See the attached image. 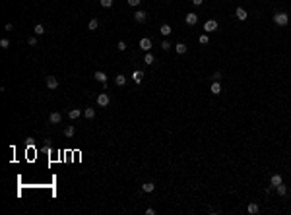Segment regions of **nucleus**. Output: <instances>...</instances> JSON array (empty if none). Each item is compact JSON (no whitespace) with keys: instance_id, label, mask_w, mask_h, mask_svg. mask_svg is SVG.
Instances as JSON below:
<instances>
[{"instance_id":"1","label":"nucleus","mask_w":291,"mask_h":215,"mask_svg":"<svg viewBox=\"0 0 291 215\" xmlns=\"http://www.w3.org/2000/svg\"><path fill=\"white\" fill-rule=\"evenodd\" d=\"M287 22H289V16L285 12H278L274 16V23L276 25H287Z\"/></svg>"},{"instance_id":"2","label":"nucleus","mask_w":291,"mask_h":215,"mask_svg":"<svg viewBox=\"0 0 291 215\" xmlns=\"http://www.w3.org/2000/svg\"><path fill=\"white\" fill-rule=\"evenodd\" d=\"M218 27H219V23L215 22V19H208V22L204 23V31H208V33H214Z\"/></svg>"},{"instance_id":"3","label":"nucleus","mask_w":291,"mask_h":215,"mask_svg":"<svg viewBox=\"0 0 291 215\" xmlns=\"http://www.w3.org/2000/svg\"><path fill=\"white\" fill-rule=\"evenodd\" d=\"M109 103H111V97L107 95V93H99L97 95V105L99 107H109Z\"/></svg>"},{"instance_id":"4","label":"nucleus","mask_w":291,"mask_h":215,"mask_svg":"<svg viewBox=\"0 0 291 215\" xmlns=\"http://www.w3.org/2000/svg\"><path fill=\"white\" fill-rule=\"evenodd\" d=\"M235 18L239 19V22H245V19L248 18L247 10H245V8H237V10H235Z\"/></svg>"},{"instance_id":"5","label":"nucleus","mask_w":291,"mask_h":215,"mask_svg":"<svg viewBox=\"0 0 291 215\" xmlns=\"http://www.w3.org/2000/svg\"><path fill=\"white\" fill-rule=\"evenodd\" d=\"M140 49H142V50H146V52H150V50H151V39L144 37V39L140 41Z\"/></svg>"},{"instance_id":"6","label":"nucleus","mask_w":291,"mask_h":215,"mask_svg":"<svg viewBox=\"0 0 291 215\" xmlns=\"http://www.w3.org/2000/svg\"><path fill=\"white\" fill-rule=\"evenodd\" d=\"M93 78H95V80H97L99 83L107 85V74H105V72H95V74H93Z\"/></svg>"},{"instance_id":"7","label":"nucleus","mask_w":291,"mask_h":215,"mask_svg":"<svg viewBox=\"0 0 291 215\" xmlns=\"http://www.w3.org/2000/svg\"><path fill=\"white\" fill-rule=\"evenodd\" d=\"M146 16H147V14L144 12V10H136V14H134V19H136L138 23H144V22H146Z\"/></svg>"},{"instance_id":"8","label":"nucleus","mask_w":291,"mask_h":215,"mask_svg":"<svg viewBox=\"0 0 291 215\" xmlns=\"http://www.w3.org/2000/svg\"><path fill=\"white\" fill-rule=\"evenodd\" d=\"M184 19H186V23H188V25H196V23H198V16L194 14V12L186 14V18H184Z\"/></svg>"},{"instance_id":"9","label":"nucleus","mask_w":291,"mask_h":215,"mask_svg":"<svg viewBox=\"0 0 291 215\" xmlns=\"http://www.w3.org/2000/svg\"><path fill=\"white\" fill-rule=\"evenodd\" d=\"M47 87H49V89H56V87H58V80H56L55 76H49V78H47Z\"/></svg>"},{"instance_id":"10","label":"nucleus","mask_w":291,"mask_h":215,"mask_svg":"<svg viewBox=\"0 0 291 215\" xmlns=\"http://www.w3.org/2000/svg\"><path fill=\"white\" fill-rule=\"evenodd\" d=\"M132 80H134L136 83H142V80H144V72H142V70H134V72H132Z\"/></svg>"},{"instance_id":"11","label":"nucleus","mask_w":291,"mask_h":215,"mask_svg":"<svg viewBox=\"0 0 291 215\" xmlns=\"http://www.w3.org/2000/svg\"><path fill=\"white\" fill-rule=\"evenodd\" d=\"M153 190H155V184H153V182H144V184H142V192L151 194Z\"/></svg>"},{"instance_id":"12","label":"nucleus","mask_w":291,"mask_h":215,"mask_svg":"<svg viewBox=\"0 0 291 215\" xmlns=\"http://www.w3.org/2000/svg\"><path fill=\"white\" fill-rule=\"evenodd\" d=\"M49 120H51V124H60V120H62V114H60V113H51Z\"/></svg>"},{"instance_id":"13","label":"nucleus","mask_w":291,"mask_h":215,"mask_svg":"<svg viewBox=\"0 0 291 215\" xmlns=\"http://www.w3.org/2000/svg\"><path fill=\"white\" fill-rule=\"evenodd\" d=\"M210 91L214 93V95H219V93H221V85H219V81H211Z\"/></svg>"},{"instance_id":"14","label":"nucleus","mask_w":291,"mask_h":215,"mask_svg":"<svg viewBox=\"0 0 291 215\" xmlns=\"http://www.w3.org/2000/svg\"><path fill=\"white\" fill-rule=\"evenodd\" d=\"M82 114H83V113L80 111V109H72V111H70V113H68V116H70L72 120H76V118H80V116H82Z\"/></svg>"},{"instance_id":"15","label":"nucleus","mask_w":291,"mask_h":215,"mask_svg":"<svg viewBox=\"0 0 291 215\" xmlns=\"http://www.w3.org/2000/svg\"><path fill=\"white\" fill-rule=\"evenodd\" d=\"M159 33L165 35V37H169V35H171V25H169V23H163L161 29H159Z\"/></svg>"},{"instance_id":"16","label":"nucleus","mask_w":291,"mask_h":215,"mask_svg":"<svg viewBox=\"0 0 291 215\" xmlns=\"http://www.w3.org/2000/svg\"><path fill=\"white\" fill-rule=\"evenodd\" d=\"M115 83H116L119 87H122L124 83H126V76H124V74H119V76L115 78Z\"/></svg>"},{"instance_id":"17","label":"nucleus","mask_w":291,"mask_h":215,"mask_svg":"<svg viewBox=\"0 0 291 215\" xmlns=\"http://www.w3.org/2000/svg\"><path fill=\"white\" fill-rule=\"evenodd\" d=\"M247 211L250 213V215H254V213H258V211H260V207H258V203H248Z\"/></svg>"},{"instance_id":"18","label":"nucleus","mask_w":291,"mask_h":215,"mask_svg":"<svg viewBox=\"0 0 291 215\" xmlns=\"http://www.w3.org/2000/svg\"><path fill=\"white\" fill-rule=\"evenodd\" d=\"M270 182H272V186H278V184H282V175H272V178H270Z\"/></svg>"},{"instance_id":"19","label":"nucleus","mask_w":291,"mask_h":215,"mask_svg":"<svg viewBox=\"0 0 291 215\" xmlns=\"http://www.w3.org/2000/svg\"><path fill=\"white\" fill-rule=\"evenodd\" d=\"M175 50H177V54H184V52H186V45H184V43H177V45H175Z\"/></svg>"},{"instance_id":"20","label":"nucleus","mask_w":291,"mask_h":215,"mask_svg":"<svg viewBox=\"0 0 291 215\" xmlns=\"http://www.w3.org/2000/svg\"><path fill=\"white\" fill-rule=\"evenodd\" d=\"M276 192L279 194V196H285V194H287V186H285L283 182H282V184H278V186H276Z\"/></svg>"},{"instance_id":"21","label":"nucleus","mask_w":291,"mask_h":215,"mask_svg":"<svg viewBox=\"0 0 291 215\" xmlns=\"http://www.w3.org/2000/svg\"><path fill=\"white\" fill-rule=\"evenodd\" d=\"M97 27H99V22H97V19H95V18H93V19H89V23H87V29H89V31H95Z\"/></svg>"},{"instance_id":"22","label":"nucleus","mask_w":291,"mask_h":215,"mask_svg":"<svg viewBox=\"0 0 291 215\" xmlns=\"http://www.w3.org/2000/svg\"><path fill=\"white\" fill-rule=\"evenodd\" d=\"M83 116H86V118H89V120H91V118H95V111H93V109H91V107H89V109H86V111H83Z\"/></svg>"},{"instance_id":"23","label":"nucleus","mask_w":291,"mask_h":215,"mask_svg":"<svg viewBox=\"0 0 291 215\" xmlns=\"http://www.w3.org/2000/svg\"><path fill=\"white\" fill-rule=\"evenodd\" d=\"M74 132H76V128H74V126H66L64 128V136H66V138H72Z\"/></svg>"},{"instance_id":"24","label":"nucleus","mask_w":291,"mask_h":215,"mask_svg":"<svg viewBox=\"0 0 291 215\" xmlns=\"http://www.w3.org/2000/svg\"><path fill=\"white\" fill-rule=\"evenodd\" d=\"M153 60H155V58H153V54H151V52H146V56H144V62H146V64H150V66H151V64H153Z\"/></svg>"},{"instance_id":"25","label":"nucleus","mask_w":291,"mask_h":215,"mask_svg":"<svg viewBox=\"0 0 291 215\" xmlns=\"http://www.w3.org/2000/svg\"><path fill=\"white\" fill-rule=\"evenodd\" d=\"M33 31H35V35H43V33H45V27H43L41 23H37L35 27H33Z\"/></svg>"},{"instance_id":"26","label":"nucleus","mask_w":291,"mask_h":215,"mask_svg":"<svg viewBox=\"0 0 291 215\" xmlns=\"http://www.w3.org/2000/svg\"><path fill=\"white\" fill-rule=\"evenodd\" d=\"M99 4H101L103 8H111L113 6V0H99Z\"/></svg>"},{"instance_id":"27","label":"nucleus","mask_w":291,"mask_h":215,"mask_svg":"<svg viewBox=\"0 0 291 215\" xmlns=\"http://www.w3.org/2000/svg\"><path fill=\"white\" fill-rule=\"evenodd\" d=\"M198 41H200V45H208V41H210V39H208V35L204 33V35H200V37H198Z\"/></svg>"},{"instance_id":"28","label":"nucleus","mask_w":291,"mask_h":215,"mask_svg":"<svg viewBox=\"0 0 291 215\" xmlns=\"http://www.w3.org/2000/svg\"><path fill=\"white\" fill-rule=\"evenodd\" d=\"M8 47H10L8 39H0V49H8Z\"/></svg>"},{"instance_id":"29","label":"nucleus","mask_w":291,"mask_h":215,"mask_svg":"<svg viewBox=\"0 0 291 215\" xmlns=\"http://www.w3.org/2000/svg\"><path fill=\"white\" fill-rule=\"evenodd\" d=\"M161 49H163V50H169V49H171V43H169L167 39H165V41H161Z\"/></svg>"},{"instance_id":"30","label":"nucleus","mask_w":291,"mask_h":215,"mask_svg":"<svg viewBox=\"0 0 291 215\" xmlns=\"http://www.w3.org/2000/svg\"><path fill=\"white\" fill-rule=\"evenodd\" d=\"M116 47H119V50H126V49H128L124 41H119V45H116Z\"/></svg>"},{"instance_id":"31","label":"nucleus","mask_w":291,"mask_h":215,"mask_svg":"<svg viewBox=\"0 0 291 215\" xmlns=\"http://www.w3.org/2000/svg\"><path fill=\"white\" fill-rule=\"evenodd\" d=\"M126 2H128V6L134 8V6H138V4H140V0H126Z\"/></svg>"},{"instance_id":"32","label":"nucleus","mask_w":291,"mask_h":215,"mask_svg":"<svg viewBox=\"0 0 291 215\" xmlns=\"http://www.w3.org/2000/svg\"><path fill=\"white\" fill-rule=\"evenodd\" d=\"M27 43H29L31 47H35V45H37V39H35V37H29V39H27Z\"/></svg>"},{"instance_id":"33","label":"nucleus","mask_w":291,"mask_h":215,"mask_svg":"<svg viewBox=\"0 0 291 215\" xmlns=\"http://www.w3.org/2000/svg\"><path fill=\"white\" fill-rule=\"evenodd\" d=\"M219 78H221V72H214V81H219Z\"/></svg>"},{"instance_id":"34","label":"nucleus","mask_w":291,"mask_h":215,"mask_svg":"<svg viewBox=\"0 0 291 215\" xmlns=\"http://www.w3.org/2000/svg\"><path fill=\"white\" fill-rule=\"evenodd\" d=\"M146 213H147V215H153V213H155V209H151V207H147V209H146Z\"/></svg>"},{"instance_id":"35","label":"nucleus","mask_w":291,"mask_h":215,"mask_svg":"<svg viewBox=\"0 0 291 215\" xmlns=\"http://www.w3.org/2000/svg\"><path fill=\"white\" fill-rule=\"evenodd\" d=\"M202 2H204V0H192V4H194V6H200Z\"/></svg>"},{"instance_id":"36","label":"nucleus","mask_w":291,"mask_h":215,"mask_svg":"<svg viewBox=\"0 0 291 215\" xmlns=\"http://www.w3.org/2000/svg\"><path fill=\"white\" fill-rule=\"evenodd\" d=\"M6 31H14V25L12 23H6Z\"/></svg>"}]
</instances>
